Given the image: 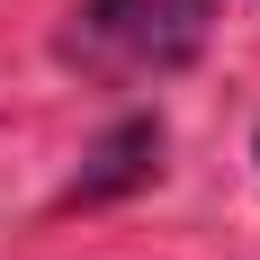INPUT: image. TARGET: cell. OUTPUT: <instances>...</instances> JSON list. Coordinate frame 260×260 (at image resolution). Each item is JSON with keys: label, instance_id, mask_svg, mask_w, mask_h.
<instances>
[{"label": "cell", "instance_id": "6da1fadb", "mask_svg": "<svg viewBox=\"0 0 260 260\" xmlns=\"http://www.w3.org/2000/svg\"><path fill=\"white\" fill-rule=\"evenodd\" d=\"M72 45L108 72H171L207 45V0H90Z\"/></svg>", "mask_w": 260, "mask_h": 260}]
</instances>
